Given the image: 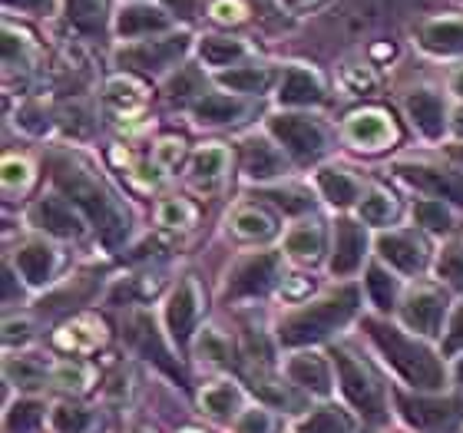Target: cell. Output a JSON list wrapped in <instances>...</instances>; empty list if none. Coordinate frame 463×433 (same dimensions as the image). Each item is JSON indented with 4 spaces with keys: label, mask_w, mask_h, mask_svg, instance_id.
I'll return each mask as SVG.
<instances>
[{
    "label": "cell",
    "mask_w": 463,
    "mask_h": 433,
    "mask_svg": "<svg viewBox=\"0 0 463 433\" xmlns=\"http://www.w3.org/2000/svg\"><path fill=\"white\" fill-rule=\"evenodd\" d=\"M367 334L381 347L387 364L394 367L407 384H414L417 391L444 387V367H440V361L434 357L430 347H424L420 341H411V337L401 334L397 327L384 325V321H367Z\"/></svg>",
    "instance_id": "obj_1"
},
{
    "label": "cell",
    "mask_w": 463,
    "mask_h": 433,
    "mask_svg": "<svg viewBox=\"0 0 463 433\" xmlns=\"http://www.w3.org/2000/svg\"><path fill=\"white\" fill-rule=\"evenodd\" d=\"M357 311V288H338L325 295L321 301L308 305V308L295 311L281 321V341L291 347L311 344L318 337H328L335 327L345 325Z\"/></svg>",
    "instance_id": "obj_2"
},
{
    "label": "cell",
    "mask_w": 463,
    "mask_h": 433,
    "mask_svg": "<svg viewBox=\"0 0 463 433\" xmlns=\"http://www.w3.org/2000/svg\"><path fill=\"white\" fill-rule=\"evenodd\" d=\"M57 185L80 205V209H83V212H87V219L97 225L107 245H119V241L126 239V229H129V225H126L119 205L107 195V189H99L97 179H90V175L83 173V169H77V165H60Z\"/></svg>",
    "instance_id": "obj_3"
},
{
    "label": "cell",
    "mask_w": 463,
    "mask_h": 433,
    "mask_svg": "<svg viewBox=\"0 0 463 433\" xmlns=\"http://www.w3.org/2000/svg\"><path fill=\"white\" fill-rule=\"evenodd\" d=\"M335 364H338V381L347 400H351L367 420H374V424L384 420V391H381V384L374 381V374H371L361 361H354L347 351L335 354Z\"/></svg>",
    "instance_id": "obj_4"
},
{
    "label": "cell",
    "mask_w": 463,
    "mask_h": 433,
    "mask_svg": "<svg viewBox=\"0 0 463 433\" xmlns=\"http://www.w3.org/2000/svg\"><path fill=\"white\" fill-rule=\"evenodd\" d=\"M279 278V255L275 251H261L255 259H245L239 268L232 271L225 281V298H251V295H265Z\"/></svg>",
    "instance_id": "obj_5"
},
{
    "label": "cell",
    "mask_w": 463,
    "mask_h": 433,
    "mask_svg": "<svg viewBox=\"0 0 463 433\" xmlns=\"http://www.w3.org/2000/svg\"><path fill=\"white\" fill-rule=\"evenodd\" d=\"M185 50H189V37L185 33H169V37L143 40L136 47L119 50V63L146 70V73H159V70H165L169 63H175V60L183 57Z\"/></svg>",
    "instance_id": "obj_6"
},
{
    "label": "cell",
    "mask_w": 463,
    "mask_h": 433,
    "mask_svg": "<svg viewBox=\"0 0 463 433\" xmlns=\"http://www.w3.org/2000/svg\"><path fill=\"white\" fill-rule=\"evenodd\" d=\"M271 133L279 136V143L295 159H301V163H308V159L325 153V133H321V126L305 119V116H275L271 119Z\"/></svg>",
    "instance_id": "obj_7"
},
{
    "label": "cell",
    "mask_w": 463,
    "mask_h": 433,
    "mask_svg": "<svg viewBox=\"0 0 463 433\" xmlns=\"http://www.w3.org/2000/svg\"><path fill=\"white\" fill-rule=\"evenodd\" d=\"M404 417L420 430H454L463 417V400L447 397V400H427V397H397Z\"/></svg>",
    "instance_id": "obj_8"
},
{
    "label": "cell",
    "mask_w": 463,
    "mask_h": 433,
    "mask_svg": "<svg viewBox=\"0 0 463 433\" xmlns=\"http://www.w3.org/2000/svg\"><path fill=\"white\" fill-rule=\"evenodd\" d=\"M345 133L361 149H384V146H391L397 139L391 116L381 113V109H361V113H354L347 119Z\"/></svg>",
    "instance_id": "obj_9"
},
{
    "label": "cell",
    "mask_w": 463,
    "mask_h": 433,
    "mask_svg": "<svg viewBox=\"0 0 463 433\" xmlns=\"http://www.w3.org/2000/svg\"><path fill=\"white\" fill-rule=\"evenodd\" d=\"M195 318H199V288H195V281H183V285L169 295V305H165L169 334H173L179 344H185L189 334H193Z\"/></svg>",
    "instance_id": "obj_10"
},
{
    "label": "cell",
    "mask_w": 463,
    "mask_h": 433,
    "mask_svg": "<svg viewBox=\"0 0 463 433\" xmlns=\"http://www.w3.org/2000/svg\"><path fill=\"white\" fill-rule=\"evenodd\" d=\"M30 219H33L37 229L50 231V235H57V239H77L80 229H83L67 199H53V195H50V199H40V202L33 205Z\"/></svg>",
    "instance_id": "obj_11"
},
{
    "label": "cell",
    "mask_w": 463,
    "mask_h": 433,
    "mask_svg": "<svg viewBox=\"0 0 463 433\" xmlns=\"http://www.w3.org/2000/svg\"><path fill=\"white\" fill-rule=\"evenodd\" d=\"M129 341H133L139 351H143L149 361H156V364L163 367L165 374H173L175 381H183V367L175 364L173 354H169V347L163 344V337H159V331H156V325L146 315H136L133 325H129Z\"/></svg>",
    "instance_id": "obj_12"
},
{
    "label": "cell",
    "mask_w": 463,
    "mask_h": 433,
    "mask_svg": "<svg viewBox=\"0 0 463 433\" xmlns=\"http://www.w3.org/2000/svg\"><path fill=\"white\" fill-rule=\"evenodd\" d=\"M401 318H404L407 327H414L420 334H434L440 327V318H444V298L430 288L414 291L404 308H401Z\"/></svg>",
    "instance_id": "obj_13"
},
{
    "label": "cell",
    "mask_w": 463,
    "mask_h": 433,
    "mask_svg": "<svg viewBox=\"0 0 463 433\" xmlns=\"http://www.w3.org/2000/svg\"><path fill=\"white\" fill-rule=\"evenodd\" d=\"M367 239L361 225L354 221H338V239H335V259H331V271L335 275H351V271L361 268L364 261Z\"/></svg>",
    "instance_id": "obj_14"
},
{
    "label": "cell",
    "mask_w": 463,
    "mask_h": 433,
    "mask_svg": "<svg viewBox=\"0 0 463 433\" xmlns=\"http://www.w3.org/2000/svg\"><path fill=\"white\" fill-rule=\"evenodd\" d=\"M377 251L384 255L397 271L404 275H414V271L424 268V245L414 239V235H381L377 239Z\"/></svg>",
    "instance_id": "obj_15"
},
{
    "label": "cell",
    "mask_w": 463,
    "mask_h": 433,
    "mask_svg": "<svg viewBox=\"0 0 463 433\" xmlns=\"http://www.w3.org/2000/svg\"><path fill=\"white\" fill-rule=\"evenodd\" d=\"M407 109V119L420 129L424 136H440L444 133V103H440V97L437 93H427V89H420V93H411L404 103Z\"/></svg>",
    "instance_id": "obj_16"
},
{
    "label": "cell",
    "mask_w": 463,
    "mask_h": 433,
    "mask_svg": "<svg viewBox=\"0 0 463 433\" xmlns=\"http://www.w3.org/2000/svg\"><path fill=\"white\" fill-rule=\"evenodd\" d=\"M57 344L63 351H80V354H87V351H97V347L107 344V327L103 321L97 318H77L63 325L57 331Z\"/></svg>",
    "instance_id": "obj_17"
},
{
    "label": "cell",
    "mask_w": 463,
    "mask_h": 433,
    "mask_svg": "<svg viewBox=\"0 0 463 433\" xmlns=\"http://www.w3.org/2000/svg\"><path fill=\"white\" fill-rule=\"evenodd\" d=\"M325 97V89H321V80L318 73H311L308 67H291L281 80V93L279 99L281 103H288V107H308V103H318Z\"/></svg>",
    "instance_id": "obj_18"
},
{
    "label": "cell",
    "mask_w": 463,
    "mask_h": 433,
    "mask_svg": "<svg viewBox=\"0 0 463 433\" xmlns=\"http://www.w3.org/2000/svg\"><path fill=\"white\" fill-rule=\"evenodd\" d=\"M288 377L295 381V384L315 391V394H328V391H331L328 361H325L321 354H315V351L291 357V361H288Z\"/></svg>",
    "instance_id": "obj_19"
},
{
    "label": "cell",
    "mask_w": 463,
    "mask_h": 433,
    "mask_svg": "<svg viewBox=\"0 0 463 433\" xmlns=\"http://www.w3.org/2000/svg\"><path fill=\"white\" fill-rule=\"evenodd\" d=\"M401 173H404L411 183L424 185V189L444 195V199H450V202H463V175L427 169V165H401Z\"/></svg>",
    "instance_id": "obj_20"
},
{
    "label": "cell",
    "mask_w": 463,
    "mask_h": 433,
    "mask_svg": "<svg viewBox=\"0 0 463 433\" xmlns=\"http://www.w3.org/2000/svg\"><path fill=\"white\" fill-rule=\"evenodd\" d=\"M241 165H245V175H251V179H271V175L281 173L285 159L265 139H249L245 149H241Z\"/></svg>",
    "instance_id": "obj_21"
},
{
    "label": "cell",
    "mask_w": 463,
    "mask_h": 433,
    "mask_svg": "<svg viewBox=\"0 0 463 433\" xmlns=\"http://www.w3.org/2000/svg\"><path fill=\"white\" fill-rule=\"evenodd\" d=\"M169 27V17L163 10L149 7V4H136V7H126L116 20V30L119 37H143V33H153V30H165Z\"/></svg>",
    "instance_id": "obj_22"
},
{
    "label": "cell",
    "mask_w": 463,
    "mask_h": 433,
    "mask_svg": "<svg viewBox=\"0 0 463 433\" xmlns=\"http://www.w3.org/2000/svg\"><path fill=\"white\" fill-rule=\"evenodd\" d=\"M50 424L57 433H103V417L93 414L90 407H73V404H60L53 407L50 414Z\"/></svg>",
    "instance_id": "obj_23"
},
{
    "label": "cell",
    "mask_w": 463,
    "mask_h": 433,
    "mask_svg": "<svg viewBox=\"0 0 463 433\" xmlns=\"http://www.w3.org/2000/svg\"><path fill=\"white\" fill-rule=\"evenodd\" d=\"M53 251L40 241H30L24 249L17 251V268L20 275L30 281V285H47V278L53 275Z\"/></svg>",
    "instance_id": "obj_24"
},
{
    "label": "cell",
    "mask_w": 463,
    "mask_h": 433,
    "mask_svg": "<svg viewBox=\"0 0 463 433\" xmlns=\"http://www.w3.org/2000/svg\"><path fill=\"white\" fill-rule=\"evenodd\" d=\"M420 43L434 53H460L463 50V20H434L420 30Z\"/></svg>",
    "instance_id": "obj_25"
},
{
    "label": "cell",
    "mask_w": 463,
    "mask_h": 433,
    "mask_svg": "<svg viewBox=\"0 0 463 433\" xmlns=\"http://www.w3.org/2000/svg\"><path fill=\"white\" fill-rule=\"evenodd\" d=\"M285 251H288L291 259H301V261H315L321 255V225L318 221H301L295 229L288 231V239H285Z\"/></svg>",
    "instance_id": "obj_26"
},
{
    "label": "cell",
    "mask_w": 463,
    "mask_h": 433,
    "mask_svg": "<svg viewBox=\"0 0 463 433\" xmlns=\"http://www.w3.org/2000/svg\"><path fill=\"white\" fill-rule=\"evenodd\" d=\"M193 113H195V119L205 126H222V123H232V119L241 113V103L232 97H222V93H213V97L199 99Z\"/></svg>",
    "instance_id": "obj_27"
},
{
    "label": "cell",
    "mask_w": 463,
    "mask_h": 433,
    "mask_svg": "<svg viewBox=\"0 0 463 433\" xmlns=\"http://www.w3.org/2000/svg\"><path fill=\"white\" fill-rule=\"evenodd\" d=\"M318 189L331 205H347L357 199V183L347 173H338V169H321Z\"/></svg>",
    "instance_id": "obj_28"
},
{
    "label": "cell",
    "mask_w": 463,
    "mask_h": 433,
    "mask_svg": "<svg viewBox=\"0 0 463 433\" xmlns=\"http://www.w3.org/2000/svg\"><path fill=\"white\" fill-rule=\"evenodd\" d=\"M271 67H239L232 70V73H222V83L235 93H261V89L271 87Z\"/></svg>",
    "instance_id": "obj_29"
},
{
    "label": "cell",
    "mask_w": 463,
    "mask_h": 433,
    "mask_svg": "<svg viewBox=\"0 0 463 433\" xmlns=\"http://www.w3.org/2000/svg\"><path fill=\"white\" fill-rule=\"evenodd\" d=\"M229 165V149L225 146H203L193 155V175L199 183H215Z\"/></svg>",
    "instance_id": "obj_30"
},
{
    "label": "cell",
    "mask_w": 463,
    "mask_h": 433,
    "mask_svg": "<svg viewBox=\"0 0 463 433\" xmlns=\"http://www.w3.org/2000/svg\"><path fill=\"white\" fill-rule=\"evenodd\" d=\"M239 407V391L229 381H219V384L205 387L203 391V410L213 417H232Z\"/></svg>",
    "instance_id": "obj_31"
},
{
    "label": "cell",
    "mask_w": 463,
    "mask_h": 433,
    "mask_svg": "<svg viewBox=\"0 0 463 433\" xmlns=\"http://www.w3.org/2000/svg\"><path fill=\"white\" fill-rule=\"evenodd\" d=\"M199 53H203V60L209 67H229L232 60L245 57V43H241V40H229V37H205Z\"/></svg>",
    "instance_id": "obj_32"
},
{
    "label": "cell",
    "mask_w": 463,
    "mask_h": 433,
    "mask_svg": "<svg viewBox=\"0 0 463 433\" xmlns=\"http://www.w3.org/2000/svg\"><path fill=\"white\" fill-rule=\"evenodd\" d=\"M67 10H70V20H73L80 30H87V33L103 30L107 0H67Z\"/></svg>",
    "instance_id": "obj_33"
},
{
    "label": "cell",
    "mask_w": 463,
    "mask_h": 433,
    "mask_svg": "<svg viewBox=\"0 0 463 433\" xmlns=\"http://www.w3.org/2000/svg\"><path fill=\"white\" fill-rule=\"evenodd\" d=\"M354 424H351V417L338 407H321L315 414L301 424V433H351Z\"/></svg>",
    "instance_id": "obj_34"
},
{
    "label": "cell",
    "mask_w": 463,
    "mask_h": 433,
    "mask_svg": "<svg viewBox=\"0 0 463 433\" xmlns=\"http://www.w3.org/2000/svg\"><path fill=\"white\" fill-rule=\"evenodd\" d=\"M232 229L241 239H269L271 231H275V221H271L269 212H261V209H241L232 219Z\"/></svg>",
    "instance_id": "obj_35"
},
{
    "label": "cell",
    "mask_w": 463,
    "mask_h": 433,
    "mask_svg": "<svg viewBox=\"0 0 463 433\" xmlns=\"http://www.w3.org/2000/svg\"><path fill=\"white\" fill-rule=\"evenodd\" d=\"M107 99L113 103L116 109H123V113H133V109L143 107L146 93H143V87H139L136 80H129V77H116V80H109Z\"/></svg>",
    "instance_id": "obj_36"
},
{
    "label": "cell",
    "mask_w": 463,
    "mask_h": 433,
    "mask_svg": "<svg viewBox=\"0 0 463 433\" xmlns=\"http://www.w3.org/2000/svg\"><path fill=\"white\" fill-rule=\"evenodd\" d=\"M40 420H43V404H37V400H20V404H14L7 410L4 427H7V433H30Z\"/></svg>",
    "instance_id": "obj_37"
},
{
    "label": "cell",
    "mask_w": 463,
    "mask_h": 433,
    "mask_svg": "<svg viewBox=\"0 0 463 433\" xmlns=\"http://www.w3.org/2000/svg\"><path fill=\"white\" fill-rule=\"evenodd\" d=\"M361 219L367 225H387V221L394 219V199L381 189H371L364 195V202H361Z\"/></svg>",
    "instance_id": "obj_38"
},
{
    "label": "cell",
    "mask_w": 463,
    "mask_h": 433,
    "mask_svg": "<svg viewBox=\"0 0 463 433\" xmlns=\"http://www.w3.org/2000/svg\"><path fill=\"white\" fill-rule=\"evenodd\" d=\"M156 219H159V225H165V229H189L195 221V209L185 202V199H165V202L159 205Z\"/></svg>",
    "instance_id": "obj_39"
},
{
    "label": "cell",
    "mask_w": 463,
    "mask_h": 433,
    "mask_svg": "<svg viewBox=\"0 0 463 433\" xmlns=\"http://www.w3.org/2000/svg\"><path fill=\"white\" fill-rule=\"evenodd\" d=\"M367 291H371V301H374L377 308L387 311L391 305H394L397 285L384 268H371L367 271Z\"/></svg>",
    "instance_id": "obj_40"
},
{
    "label": "cell",
    "mask_w": 463,
    "mask_h": 433,
    "mask_svg": "<svg viewBox=\"0 0 463 433\" xmlns=\"http://www.w3.org/2000/svg\"><path fill=\"white\" fill-rule=\"evenodd\" d=\"M437 275L454 285V288H463V245H447L440 251V261H437Z\"/></svg>",
    "instance_id": "obj_41"
},
{
    "label": "cell",
    "mask_w": 463,
    "mask_h": 433,
    "mask_svg": "<svg viewBox=\"0 0 463 433\" xmlns=\"http://www.w3.org/2000/svg\"><path fill=\"white\" fill-rule=\"evenodd\" d=\"M414 219L417 225H424L430 231H447L450 229V212L444 209V202H434V199H424V202L414 205Z\"/></svg>",
    "instance_id": "obj_42"
},
{
    "label": "cell",
    "mask_w": 463,
    "mask_h": 433,
    "mask_svg": "<svg viewBox=\"0 0 463 433\" xmlns=\"http://www.w3.org/2000/svg\"><path fill=\"white\" fill-rule=\"evenodd\" d=\"M30 179H33V169H30L27 159H17V155H7V159H4V189H7V193L27 189Z\"/></svg>",
    "instance_id": "obj_43"
},
{
    "label": "cell",
    "mask_w": 463,
    "mask_h": 433,
    "mask_svg": "<svg viewBox=\"0 0 463 433\" xmlns=\"http://www.w3.org/2000/svg\"><path fill=\"white\" fill-rule=\"evenodd\" d=\"M53 384L57 387H63V391H83V387L90 384V367H83V364H73V361H67V364H60V367H53Z\"/></svg>",
    "instance_id": "obj_44"
},
{
    "label": "cell",
    "mask_w": 463,
    "mask_h": 433,
    "mask_svg": "<svg viewBox=\"0 0 463 433\" xmlns=\"http://www.w3.org/2000/svg\"><path fill=\"white\" fill-rule=\"evenodd\" d=\"M229 354H232V347L219 331H203V337H199V357H203V361H209V364H225Z\"/></svg>",
    "instance_id": "obj_45"
},
{
    "label": "cell",
    "mask_w": 463,
    "mask_h": 433,
    "mask_svg": "<svg viewBox=\"0 0 463 433\" xmlns=\"http://www.w3.org/2000/svg\"><path fill=\"white\" fill-rule=\"evenodd\" d=\"M245 4L241 0H215L213 4V17L219 20V24H241L245 20Z\"/></svg>",
    "instance_id": "obj_46"
},
{
    "label": "cell",
    "mask_w": 463,
    "mask_h": 433,
    "mask_svg": "<svg viewBox=\"0 0 463 433\" xmlns=\"http://www.w3.org/2000/svg\"><path fill=\"white\" fill-rule=\"evenodd\" d=\"M153 159L159 169H173V165L183 159V139H163V143L156 146Z\"/></svg>",
    "instance_id": "obj_47"
},
{
    "label": "cell",
    "mask_w": 463,
    "mask_h": 433,
    "mask_svg": "<svg viewBox=\"0 0 463 433\" xmlns=\"http://www.w3.org/2000/svg\"><path fill=\"white\" fill-rule=\"evenodd\" d=\"M239 433H271V417L269 410H245L239 417Z\"/></svg>",
    "instance_id": "obj_48"
},
{
    "label": "cell",
    "mask_w": 463,
    "mask_h": 433,
    "mask_svg": "<svg viewBox=\"0 0 463 433\" xmlns=\"http://www.w3.org/2000/svg\"><path fill=\"white\" fill-rule=\"evenodd\" d=\"M7 374L14 377V381H20V384H37V381H43V367H37V364H30V361H10L7 364Z\"/></svg>",
    "instance_id": "obj_49"
},
{
    "label": "cell",
    "mask_w": 463,
    "mask_h": 433,
    "mask_svg": "<svg viewBox=\"0 0 463 433\" xmlns=\"http://www.w3.org/2000/svg\"><path fill=\"white\" fill-rule=\"evenodd\" d=\"M345 83L354 89V93H364V89H374L377 80L367 67H347L345 70Z\"/></svg>",
    "instance_id": "obj_50"
},
{
    "label": "cell",
    "mask_w": 463,
    "mask_h": 433,
    "mask_svg": "<svg viewBox=\"0 0 463 433\" xmlns=\"http://www.w3.org/2000/svg\"><path fill=\"white\" fill-rule=\"evenodd\" d=\"M463 347V305L454 311V318H450V331H447V341H444V351L447 354H454Z\"/></svg>",
    "instance_id": "obj_51"
},
{
    "label": "cell",
    "mask_w": 463,
    "mask_h": 433,
    "mask_svg": "<svg viewBox=\"0 0 463 433\" xmlns=\"http://www.w3.org/2000/svg\"><path fill=\"white\" fill-rule=\"evenodd\" d=\"M163 4L169 10H175V14H183V17H193L195 4H199V0H163Z\"/></svg>",
    "instance_id": "obj_52"
},
{
    "label": "cell",
    "mask_w": 463,
    "mask_h": 433,
    "mask_svg": "<svg viewBox=\"0 0 463 433\" xmlns=\"http://www.w3.org/2000/svg\"><path fill=\"white\" fill-rule=\"evenodd\" d=\"M10 7H20V10H33V14H43L50 10V0H7Z\"/></svg>",
    "instance_id": "obj_53"
},
{
    "label": "cell",
    "mask_w": 463,
    "mask_h": 433,
    "mask_svg": "<svg viewBox=\"0 0 463 433\" xmlns=\"http://www.w3.org/2000/svg\"><path fill=\"white\" fill-rule=\"evenodd\" d=\"M450 155H454L457 163H463V146H454V149H450Z\"/></svg>",
    "instance_id": "obj_54"
},
{
    "label": "cell",
    "mask_w": 463,
    "mask_h": 433,
    "mask_svg": "<svg viewBox=\"0 0 463 433\" xmlns=\"http://www.w3.org/2000/svg\"><path fill=\"white\" fill-rule=\"evenodd\" d=\"M454 89L463 97V73H457V80H454Z\"/></svg>",
    "instance_id": "obj_55"
},
{
    "label": "cell",
    "mask_w": 463,
    "mask_h": 433,
    "mask_svg": "<svg viewBox=\"0 0 463 433\" xmlns=\"http://www.w3.org/2000/svg\"><path fill=\"white\" fill-rule=\"evenodd\" d=\"M288 7H305V4H311V0H285Z\"/></svg>",
    "instance_id": "obj_56"
},
{
    "label": "cell",
    "mask_w": 463,
    "mask_h": 433,
    "mask_svg": "<svg viewBox=\"0 0 463 433\" xmlns=\"http://www.w3.org/2000/svg\"><path fill=\"white\" fill-rule=\"evenodd\" d=\"M457 381H460V384H463V361H460V364H457Z\"/></svg>",
    "instance_id": "obj_57"
},
{
    "label": "cell",
    "mask_w": 463,
    "mask_h": 433,
    "mask_svg": "<svg viewBox=\"0 0 463 433\" xmlns=\"http://www.w3.org/2000/svg\"><path fill=\"white\" fill-rule=\"evenodd\" d=\"M457 126H460V133H463V113H460V116H457Z\"/></svg>",
    "instance_id": "obj_58"
}]
</instances>
